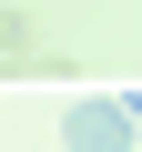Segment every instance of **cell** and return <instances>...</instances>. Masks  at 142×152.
<instances>
[{
    "instance_id": "7a4b0ae2",
    "label": "cell",
    "mask_w": 142,
    "mask_h": 152,
    "mask_svg": "<svg viewBox=\"0 0 142 152\" xmlns=\"http://www.w3.org/2000/svg\"><path fill=\"white\" fill-rule=\"evenodd\" d=\"M122 112H132V122H142V81H132V91H122Z\"/></svg>"
},
{
    "instance_id": "6da1fadb",
    "label": "cell",
    "mask_w": 142,
    "mask_h": 152,
    "mask_svg": "<svg viewBox=\"0 0 142 152\" xmlns=\"http://www.w3.org/2000/svg\"><path fill=\"white\" fill-rule=\"evenodd\" d=\"M132 142H142V122L122 112V91L71 102V112H61V152H132Z\"/></svg>"
}]
</instances>
